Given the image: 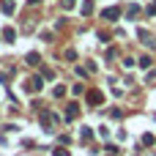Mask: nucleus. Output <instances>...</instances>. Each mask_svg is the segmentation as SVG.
<instances>
[{
	"label": "nucleus",
	"mask_w": 156,
	"mask_h": 156,
	"mask_svg": "<svg viewBox=\"0 0 156 156\" xmlns=\"http://www.w3.org/2000/svg\"><path fill=\"white\" fill-rule=\"evenodd\" d=\"M101 16H104V19H110V22H115V19L121 16V8H115V5H112V8H104V11H101Z\"/></svg>",
	"instance_id": "f257e3e1"
},
{
	"label": "nucleus",
	"mask_w": 156,
	"mask_h": 156,
	"mask_svg": "<svg viewBox=\"0 0 156 156\" xmlns=\"http://www.w3.org/2000/svg\"><path fill=\"white\" fill-rule=\"evenodd\" d=\"M126 11H129V16H137V14H140V8H137V5H129Z\"/></svg>",
	"instance_id": "9d476101"
},
{
	"label": "nucleus",
	"mask_w": 156,
	"mask_h": 156,
	"mask_svg": "<svg viewBox=\"0 0 156 156\" xmlns=\"http://www.w3.org/2000/svg\"><path fill=\"white\" fill-rule=\"evenodd\" d=\"M93 11V3L90 0H82V14H90Z\"/></svg>",
	"instance_id": "0eeeda50"
},
{
	"label": "nucleus",
	"mask_w": 156,
	"mask_h": 156,
	"mask_svg": "<svg viewBox=\"0 0 156 156\" xmlns=\"http://www.w3.org/2000/svg\"><path fill=\"white\" fill-rule=\"evenodd\" d=\"M27 63H30V66H38V63H41V58H38L36 52H30V55H27Z\"/></svg>",
	"instance_id": "423d86ee"
},
{
	"label": "nucleus",
	"mask_w": 156,
	"mask_h": 156,
	"mask_svg": "<svg viewBox=\"0 0 156 156\" xmlns=\"http://www.w3.org/2000/svg\"><path fill=\"white\" fill-rule=\"evenodd\" d=\"M27 3H30V5H36V3H41V0H27Z\"/></svg>",
	"instance_id": "ddd939ff"
},
{
	"label": "nucleus",
	"mask_w": 156,
	"mask_h": 156,
	"mask_svg": "<svg viewBox=\"0 0 156 156\" xmlns=\"http://www.w3.org/2000/svg\"><path fill=\"white\" fill-rule=\"evenodd\" d=\"M55 156H69V151H63V148H58V151H55Z\"/></svg>",
	"instance_id": "f8f14e48"
},
{
	"label": "nucleus",
	"mask_w": 156,
	"mask_h": 156,
	"mask_svg": "<svg viewBox=\"0 0 156 156\" xmlns=\"http://www.w3.org/2000/svg\"><path fill=\"white\" fill-rule=\"evenodd\" d=\"M88 101H90V104H99V101H101V93H99V90H90V93H88Z\"/></svg>",
	"instance_id": "7ed1b4c3"
},
{
	"label": "nucleus",
	"mask_w": 156,
	"mask_h": 156,
	"mask_svg": "<svg viewBox=\"0 0 156 156\" xmlns=\"http://www.w3.org/2000/svg\"><path fill=\"white\" fill-rule=\"evenodd\" d=\"M77 112H80V110H77V104H69V110H66V118L71 121V118H77Z\"/></svg>",
	"instance_id": "20e7f679"
},
{
	"label": "nucleus",
	"mask_w": 156,
	"mask_h": 156,
	"mask_svg": "<svg viewBox=\"0 0 156 156\" xmlns=\"http://www.w3.org/2000/svg\"><path fill=\"white\" fill-rule=\"evenodd\" d=\"M14 36H16L14 27H5V30H3V38H5V41H14Z\"/></svg>",
	"instance_id": "39448f33"
},
{
	"label": "nucleus",
	"mask_w": 156,
	"mask_h": 156,
	"mask_svg": "<svg viewBox=\"0 0 156 156\" xmlns=\"http://www.w3.org/2000/svg\"><path fill=\"white\" fill-rule=\"evenodd\" d=\"M41 85H44V82H41V77H33V80H27V85H25V88H27V90H41Z\"/></svg>",
	"instance_id": "f03ea898"
},
{
	"label": "nucleus",
	"mask_w": 156,
	"mask_h": 156,
	"mask_svg": "<svg viewBox=\"0 0 156 156\" xmlns=\"http://www.w3.org/2000/svg\"><path fill=\"white\" fill-rule=\"evenodd\" d=\"M140 38H143V41H145V44H148V47H154V38H151V36H148V33H145V30H140Z\"/></svg>",
	"instance_id": "6e6552de"
},
{
	"label": "nucleus",
	"mask_w": 156,
	"mask_h": 156,
	"mask_svg": "<svg viewBox=\"0 0 156 156\" xmlns=\"http://www.w3.org/2000/svg\"><path fill=\"white\" fill-rule=\"evenodd\" d=\"M63 8H74V0H63Z\"/></svg>",
	"instance_id": "9b49d317"
},
{
	"label": "nucleus",
	"mask_w": 156,
	"mask_h": 156,
	"mask_svg": "<svg viewBox=\"0 0 156 156\" xmlns=\"http://www.w3.org/2000/svg\"><path fill=\"white\" fill-rule=\"evenodd\" d=\"M3 11L11 14V11H14V0H3Z\"/></svg>",
	"instance_id": "1a4fd4ad"
}]
</instances>
